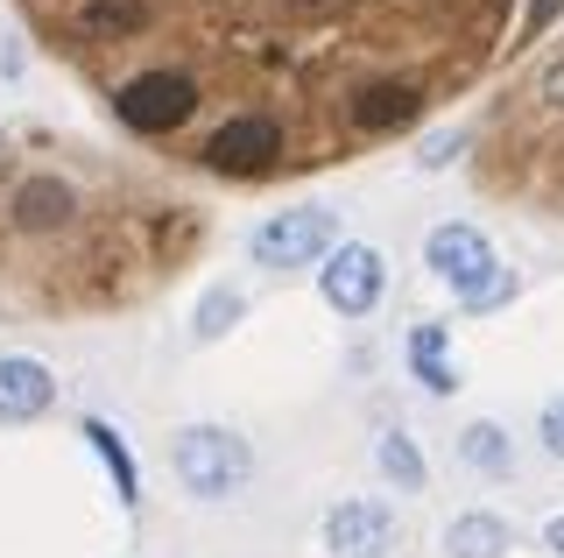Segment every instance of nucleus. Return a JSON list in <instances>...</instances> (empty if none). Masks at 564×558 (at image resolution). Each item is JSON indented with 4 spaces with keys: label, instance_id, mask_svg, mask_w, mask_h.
Instances as JSON below:
<instances>
[{
    "label": "nucleus",
    "instance_id": "obj_1",
    "mask_svg": "<svg viewBox=\"0 0 564 558\" xmlns=\"http://www.w3.org/2000/svg\"><path fill=\"white\" fill-rule=\"evenodd\" d=\"M423 261H431L437 283L458 290V304H466V311H494V304L516 298V276L494 261V248H487L480 226H431V240H423Z\"/></svg>",
    "mask_w": 564,
    "mask_h": 558
},
{
    "label": "nucleus",
    "instance_id": "obj_2",
    "mask_svg": "<svg viewBox=\"0 0 564 558\" xmlns=\"http://www.w3.org/2000/svg\"><path fill=\"white\" fill-rule=\"evenodd\" d=\"M170 460H176V481H184L198 502L240 495L247 474H254V452H247V439H240V431H226V425H184Z\"/></svg>",
    "mask_w": 564,
    "mask_h": 558
},
{
    "label": "nucleus",
    "instance_id": "obj_3",
    "mask_svg": "<svg viewBox=\"0 0 564 558\" xmlns=\"http://www.w3.org/2000/svg\"><path fill=\"white\" fill-rule=\"evenodd\" d=\"M332 248H339V219L317 213V205L275 213L269 226H254V240H247L254 269H304V261H325Z\"/></svg>",
    "mask_w": 564,
    "mask_h": 558
},
{
    "label": "nucleus",
    "instance_id": "obj_4",
    "mask_svg": "<svg viewBox=\"0 0 564 558\" xmlns=\"http://www.w3.org/2000/svg\"><path fill=\"white\" fill-rule=\"evenodd\" d=\"M113 114L128 120L134 135H170V128H184V120L198 114V78H184V72H141V78H128L113 93Z\"/></svg>",
    "mask_w": 564,
    "mask_h": 558
},
{
    "label": "nucleus",
    "instance_id": "obj_5",
    "mask_svg": "<svg viewBox=\"0 0 564 558\" xmlns=\"http://www.w3.org/2000/svg\"><path fill=\"white\" fill-rule=\"evenodd\" d=\"M381 248H367V240H339V248L325 255V269H317V290H325V304L339 311V319H367V311L381 304Z\"/></svg>",
    "mask_w": 564,
    "mask_h": 558
},
{
    "label": "nucleus",
    "instance_id": "obj_6",
    "mask_svg": "<svg viewBox=\"0 0 564 558\" xmlns=\"http://www.w3.org/2000/svg\"><path fill=\"white\" fill-rule=\"evenodd\" d=\"M275 155H282V128L269 114H240L205 142V163L219 178H261V170H275Z\"/></svg>",
    "mask_w": 564,
    "mask_h": 558
},
{
    "label": "nucleus",
    "instance_id": "obj_7",
    "mask_svg": "<svg viewBox=\"0 0 564 558\" xmlns=\"http://www.w3.org/2000/svg\"><path fill=\"white\" fill-rule=\"evenodd\" d=\"M395 545V516L381 509V502H339V509L325 516V551L332 558H388Z\"/></svg>",
    "mask_w": 564,
    "mask_h": 558
},
{
    "label": "nucleus",
    "instance_id": "obj_8",
    "mask_svg": "<svg viewBox=\"0 0 564 558\" xmlns=\"http://www.w3.org/2000/svg\"><path fill=\"white\" fill-rule=\"evenodd\" d=\"M50 404H57V375H50L43 361H29V354L0 361V425H29V417H43Z\"/></svg>",
    "mask_w": 564,
    "mask_h": 558
},
{
    "label": "nucleus",
    "instance_id": "obj_9",
    "mask_svg": "<svg viewBox=\"0 0 564 558\" xmlns=\"http://www.w3.org/2000/svg\"><path fill=\"white\" fill-rule=\"evenodd\" d=\"M78 213V198H70L64 178H22L14 184V226L22 234H50V226H64Z\"/></svg>",
    "mask_w": 564,
    "mask_h": 558
},
{
    "label": "nucleus",
    "instance_id": "obj_10",
    "mask_svg": "<svg viewBox=\"0 0 564 558\" xmlns=\"http://www.w3.org/2000/svg\"><path fill=\"white\" fill-rule=\"evenodd\" d=\"M416 114H423V93H416V85H402V78H381V85H367V93L352 99V120H360L367 135L410 128Z\"/></svg>",
    "mask_w": 564,
    "mask_h": 558
},
{
    "label": "nucleus",
    "instance_id": "obj_11",
    "mask_svg": "<svg viewBox=\"0 0 564 558\" xmlns=\"http://www.w3.org/2000/svg\"><path fill=\"white\" fill-rule=\"evenodd\" d=\"M85 439H93L99 466H106V474H113V495H120V502H128V509H134V502H141V474H134V452L120 446V431L106 425V417H85Z\"/></svg>",
    "mask_w": 564,
    "mask_h": 558
},
{
    "label": "nucleus",
    "instance_id": "obj_12",
    "mask_svg": "<svg viewBox=\"0 0 564 558\" xmlns=\"http://www.w3.org/2000/svg\"><path fill=\"white\" fill-rule=\"evenodd\" d=\"M410 368H416V382L431 396H452L458 389V368H452V354H445V325H416V333H410Z\"/></svg>",
    "mask_w": 564,
    "mask_h": 558
},
{
    "label": "nucleus",
    "instance_id": "obj_13",
    "mask_svg": "<svg viewBox=\"0 0 564 558\" xmlns=\"http://www.w3.org/2000/svg\"><path fill=\"white\" fill-rule=\"evenodd\" d=\"M516 537H508L501 516H458L445 530V558H501Z\"/></svg>",
    "mask_w": 564,
    "mask_h": 558
},
{
    "label": "nucleus",
    "instance_id": "obj_14",
    "mask_svg": "<svg viewBox=\"0 0 564 558\" xmlns=\"http://www.w3.org/2000/svg\"><path fill=\"white\" fill-rule=\"evenodd\" d=\"M458 460L480 466V474H516V446H508V431H501V425H487V417L458 431Z\"/></svg>",
    "mask_w": 564,
    "mask_h": 558
},
{
    "label": "nucleus",
    "instance_id": "obj_15",
    "mask_svg": "<svg viewBox=\"0 0 564 558\" xmlns=\"http://www.w3.org/2000/svg\"><path fill=\"white\" fill-rule=\"evenodd\" d=\"M375 466H381V474L402 487V495H416V487L431 481V466H423L416 439H402V431H381V446H375Z\"/></svg>",
    "mask_w": 564,
    "mask_h": 558
},
{
    "label": "nucleus",
    "instance_id": "obj_16",
    "mask_svg": "<svg viewBox=\"0 0 564 558\" xmlns=\"http://www.w3.org/2000/svg\"><path fill=\"white\" fill-rule=\"evenodd\" d=\"M240 311H247V298H240V290H205V298H198V319H191V340H198V346H212V340H226V333H234V325H240Z\"/></svg>",
    "mask_w": 564,
    "mask_h": 558
},
{
    "label": "nucleus",
    "instance_id": "obj_17",
    "mask_svg": "<svg viewBox=\"0 0 564 558\" xmlns=\"http://www.w3.org/2000/svg\"><path fill=\"white\" fill-rule=\"evenodd\" d=\"M141 22H149V0H93V8H85V36H99V43L134 36Z\"/></svg>",
    "mask_w": 564,
    "mask_h": 558
},
{
    "label": "nucleus",
    "instance_id": "obj_18",
    "mask_svg": "<svg viewBox=\"0 0 564 558\" xmlns=\"http://www.w3.org/2000/svg\"><path fill=\"white\" fill-rule=\"evenodd\" d=\"M536 431H543V446L564 460V396H551V404H543V425H536Z\"/></svg>",
    "mask_w": 564,
    "mask_h": 558
},
{
    "label": "nucleus",
    "instance_id": "obj_19",
    "mask_svg": "<svg viewBox=\"0 0 564 558\" xmlns=\"http://www.w3.org/2000/svg\"><path fill=\"white\" fill-rule=\"evenodd\" d=\"M452 155H458V135H437V142H431V149H423V155H416V163H423V170H445V163H452Z\"/></svg>",
    "mask_w": 564,
    "mask_h": 558
},
{
    "label": "nucleus",
    "instance_id": "obj_20",
    "mask_svg": "<svg viewBox=\"0 0 564 558\" xmlns=\"http://www.w3.org/2000/svg\"><path fill=\"white\" fill-rule=\"evenodd\" d=\"M543 99H551V107H564V57L543 72Z\"/></svg>",
    "mask_w": 564,
    "mask_h": 558
},
{
    "label": "nucleus",
    "instance_id": "obj_21",
    "mask_svg": "<svg viewBox=\"0 0 564 558\" xmlns=\"http://www.w3.org/2000/svg\"><path fill=\"white\" fill-rule=\"evenodd\" d=\"M557 8H564V0H536V8H529V29H522V36H536V29H543V22H551V14H557Z\"/></svg>",
    "mask_w": 564,
    "mask_h": 558
},
{
    "label": "nucleus",
    "instance_id": "obj_22",
    "mask_svg": "<svg viewBox=\"0 0 564 558\" xmlns=\"http://www.w3.org/2000/svg\"><path fill=\"white\" fill-rule=\"evenodd\" d=\"M543 545H551V551L564 558V516H551V523H543Z\"/></svg>",
    "mask_w": 564,
    "mask_h": 558
},
{
    "label": "nucleus",
    "instance_id": "obj_23",
    "mask_svg": "<svg viewBox=\"0 0 564 558\" xmlns=\"http://www.w3.org/2000/svg\"><path fill=\"white\" fill-rule=\"evenodd\" d=\"M304 8H325V0H304Z\"/></svg>",
    "mask_w": 564,
    "mask_h": 558
}]
</instances>
